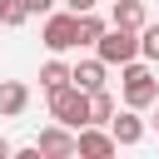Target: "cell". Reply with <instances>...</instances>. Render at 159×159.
Instances as JSON below:
<instances>
[{"label": "cell", "instance_id": "d6986e66", "mask_svg": "<svg viewBox=\"0 0 159 159\" xmlns=\"http://www.w3.org/2000/svg\"><path fill=\"white\" fill-rule=\"evenodd\" d=\"M154 104H159V99H154ZM154 129H159V109H154Z\"/></svg>", "mask_w": 159, "mask_h": 159}, {"label": "cell", "instance_id": "ac0fdd59", "mask_svg": "<svg viewBox=\"0 0 159 159\" xmlns=\"http://www.w3.org/2000/svg\"><path fill=\"white\" fill-rule=\"evenodd\" d=\"M0 159H10V139L5 134H0Z\"/></svg>", "mask_w": 159, "mask_h": 159}, {"label": "cell", "instance_id": "5b68a950", "mask_svg": "<svg viewBox=\"0 0 159 159\" xmlns=\"http://www.w3.org/2000/svg\"><path fill=\"white\" fill-rule=\"evenodd\" d=\"M40 40H45L55 55H65V50H80V40H75V10H70V15H50Z\"/></svg>", "mask_w": 159, "mask_h": 159}, {"label": "cell", "instance_id": "8fae6325", "mask_svg": "<svg viewBox=\"0 0 159 159\" xmlns=\"http://www.w3.org/2000/svg\"><path fill=\"white\" fill-rule=\"evenodd\" d=\"M99 30H104V20H99L94 10H80V15H75V40H80V45H94Z\"/></svg>", "mask_w": 159, "mask_h": 159}, {"label": "cell", "instance_id": "7c38bea8", "mask_svg": "<svg viewBox=\"0 0 159 159\" xmlns=\"http://www.w3.org/2000/svg\"><path fill=\"white\" fill-rule=\"evenodd\" d=\"M40 84H45V94L60 89V84H70V65H65V60H45V65H40Z\"/></svg>", "mask_w": 159, "mask_h": 159}, {"label": "cell", "instance_id": "277c9868", "mask_svg": "<svg viewBox=\"0 0 159 159\" xmlns=\"http://www.w3.org/2000/svg\"><path fill=\"white\" fill-rule=\"evenodd\" d=\"M119 144H114V134L109 129H94V124H80L75 129V154H84V159H109Z\"/></svg>", "mask_w": 159, "mask_h": 159}, {"label": "cell", "instance_id": "9a60e30c", "mask_svg": "<svg viewBox=\"0 0 159 159\" xmlns=\"http://www.w3.org/2000/svg\"><path fill=\"white\" fill-rule=\"evenodd\" d=\"M30 20V10H25V0H0V25L5 30H15V25H25Z\"/></svg>", "mask_w": 159, "mask_h": 159}, {"label": "cell", "instance_id": "8992f818", "mask_svg": "<svg viewBox=\"0 0 159 159\" xmlns=\"http://www.w3.org/2000/svg\"><path fill=\"white\" fill-rule=\"evenodd\" d=\"M104 124H109V134H114V144H124V149L144 139V119H139V109H129V104H124V109H114V114H109Z\"/></svg>", "mask_w": 159, "mask_h": 159}, {"label": "cell", "instance_id": "6da1fadb", "mask_svg": "<svg viewBox=\"0 0 159 159\" xmlns=\"http://www.w3.org/2000/svg\"><path fill=\"white\" fill-rule=\"evenodd\" d=\"M119 89H124V104L129 109H149L154 99H159V80H154V65L144 60H124L119 65Z\"/></svg>", "mask_w": 159, "mask_h": 159}, {"label": "cell", "instance_id": "5bb4252c", "mask_svg": "<svg viewBox=\"0 0 159 159\" xmlns=\"http://www.w3.org/2000/svg\"><path fill=\"white\" fill-rule=\"evenodd\" d=\"M139 55L149 60V65H159V25H139Z\"/></svg>", "mask_w": 159, "mask_h": 159}, {"label": "cell", "instance_id": "e0dca14e", "mask_svg": "<svg viewBox=\"0 0 159 159\" xmlns=\"http://www.w3.org/2000/svg\"><path fill=\"white\" fill-rule=\"evenodd\" d=\"M65 5H70V10H75V15H80V10H94V5H99V0H65Z\"/></svg>", "mask_w": 159, "mask_h": 159}, {"label": "cell", "instance_id": "4fadbf2b", "mask_svg": "<svg viewBox=\"0 0 159 159\" xmlns=\"http://www.w3.org/2000/svg\"><path fill=\"white\" fill-rule=\"evenodd\" d=\"M109 114H114V94H109L104 84H99V89H89V124H104Z\"/></svg>", "mask_w": 159, "mask_h": 159}, {"label": "cell", "instance_id": "7a4b0ae2", "mask_svg": "<svg viewBox=\"0 0 159 159\" xmlns=\"http://www.w3.org/2000/svg\"><path fill=\"white\" fill-rule=\"evenodd\" d=\"M50 114H55V124L80 129V124H89V94L80 84H60V89H50Z\"/></svg>", "mask_w": 159, "mask_h": 159}, {"label": "cell", "instance_id": "3957f363", "mask_svg": "<svg viewBox=\"0 0 159 159\" xmlns=\"http://www.w3.org/2000/svg\"><path fill=\"white\" fill-rule=\"evenodd\" d=\"M94 55L104 65H124V60H139V30H124V25H104L99 40H94Z\"/></svg>", "mask_w": 159, "mask_h": 159}, {"label": "cell", "instance_id": "30bf717a", "mask_svg": "<svg viewBox=\"0 0 159 159\" xmlns=\"http://www.w3.org/2000/svg\"><path fill=\"white\" fill-rule=\"evenodd\" d=\"M144 20H149L144 0H114V10H109V25H124V30H139Z\"/></svg>", "mask_w": 159, "mask_h": 159}, {"label": "cell", "instance_id": "9c48e42d", "mask_svg": "<svg viewBox=\"0 0 159 159\" xmlns=\"http://www.w3.org/2000/svg\"><path fill=\"white\" fill-rule=\"evenodd\" d=\"M104 70H109V65H104L99 55H94V60H80V65L70 70V84H80V89L89 94V89H99V84H104Z\"/></svg>", "mask_w": 159, "mask_h": 159}, {"label": "cell", "instance_id": "52a82bcc", "mask_svg": "<svg viewBox=\"0 0 159 159\" xmlns=\"http://www.w3.org/2000/svg\"><path fill=\"white\" fill-rule=\"evenodd\" d=\"M35 149H40V159H70V154H75V129L50 124V129H40Z\"/></svg>", "mask_w": 159, "mask_h": 159}, {"label": "cell", "instance_id": "ba28073f", "mask_svg": "<svg viewBox=\"0 0 159 159\" xmlns=\"http://www.w3.org/2000/svg\"><path fill=\"white\" fill-rule=\"evenodd\" d=\"M30 109V89L20 80H0V119H15Z\"/></svg>", "mask_w": 159, "mask_h": 159}, {"label": "cell", "instance_id": "2e32d148", "mask_svg": "<svg viewBox=\"0 0 159 159\" xmlns=\"http://www.w3.org/2000/svg\"><path fill=\"white\" fill-rule=\"evenodd\" d=\"M50 5H55V0H25V10H30V15H45Z\"/></svg>", "mask_w": 159, "mask_h": 159}]
</instances>
